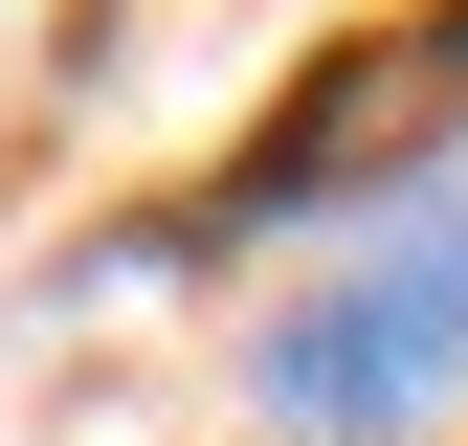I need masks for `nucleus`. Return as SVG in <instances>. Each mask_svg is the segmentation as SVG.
Here are the masks:
<instances>
[{
  "instance_id": "f257e3e1",
  "label": "nucleus",
  "mask_w": 468,
  "mask_h": 446,
  "mask_svg": "<svg viewBox=\"0 0 468 446\" xmlns=\"http://www.w3.org/2000/svg\"><path fill=\"white\" fill-rule=\"evenodd\" d=\"M246 402H268L290 446H379V424L468 402V179H401L379 246L335 268V291H290V313H268Z\"/></svg>"
}]
</instances>
